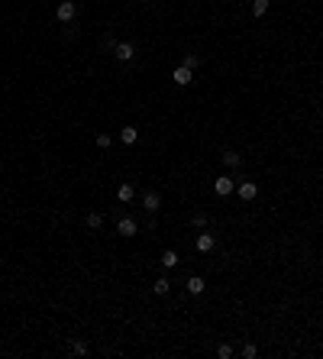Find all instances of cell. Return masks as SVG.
Listing matches in <instances>:
<instances>
[{
	"instance_id": "12",
	"label": "cell",
	"mask_w": 323,
	"mask_h": 359,
	"mask_svg": "<svg viewBox=\"0 0 323 359\" xmlns=\"http://www.w3.org/2000/svg\"><path fill=\"white\" fill-rule=\"evenodd\" d=\"M178 262H181V256H178L175 250H165V252H162V266H165V268H178Z\"/></svg>"
},
{
	"instance_id": "15",
	"label": "cell",
	"mask_w": 323,
	"mask_h": 359,
	"mask_svg": "<svg viewBox=\"0 0 323 359\" xmlns=\"http://www.w3.org/2000/svg\"><path fill=\"white\" fill-rule=\"evenodd\" d=\"M272 6V0H252V16H265Z\"/></svg>"
},
{
	"instance_id": "10",
	"label": "cell",
	"mask_w": 323,
	"mask_h": 359,
	"mask_svg": "<svg viewBox=\"0 0 323 359\" xmlns=\"http://www.w3.org/2000/svg\"><path fill=\"white\" fill-rule=\"evenodd\" d=\"M120 140H123V146H136L139 130H136V126H123V130H120Z\"/></svg>"
},
{
	"instance_id": "11",
	"label": "cell",
	"mask_w": 323,
	"mask_h": 359,
	"mask_svg": "<svg viewBox=\"0 0 323 359\" xmlns=\"http://www.w3.org/2000/svg\"><path fill=\"white\" fill-rule=\"evenodd\" d=\"M223 165L226 168H239V165H243V156H239L236 149H226L223 152Z\"/></svg>"
},
{
	"instance_id": "14",
	"label": "cell",
	"mask_w": 323,
	"mask_h": 359,
	"mask_svg": "<svg viewBox=\"0 0 323 359\" xmlns=\"http://www.w3.org/2000/svg\"><path fill=\"white\" fill-rule=\"evenodd\" d=\"M84 224L91 226V230H100V226H104V214H100V210H91V214L84 217Z\"/></svg>"
},
{
	"instance_id": "16",
	"label": "cell",
	"mask_w": 323,
	"mask_h": 359,
	"mask_svg": "<svg viewBox=\"0 0 323 359\" xmlns=\"http://www.w3.org/2000/svg\"><path fill=\"white\" fill-rule=\"evenodd\" d=\"M181 65H184V68H191V72H194V68L201 65V55H197V52H184V62H181Z\"/></svg>"
},
{
	"instance_id": "17",
	"label": "cell",
	"mask_w": 323,
	"mask_h": 359,
	"mask_svg": "<svg viewBox=\"0 0 323 359\" xmlns=\"http://www.w3.org/2000/svg\"><path fill=\"white\" fill-rule=\"evenodd\" d=\"M152 292H155V294H168V292H171V282H168V278L162 275V278H159V282L152 285Z\"/></svg>"
},
{
	"instance_id": "5",
	"label": "cell",
	"mask_w": 323,
	"mask_h": 359,
	"mask_svg": "<svg viewBox=\"0 0 323 359\" xmlns=\"http://www.w3.org/2000/svg\"><path fill=\"white\" fill-rule=\"evenodd\" d=\"M142 207H146V214H159V207H162V194L155 188H149L146 194H142Z\"/></svg>"
},
{
	"instance_id": "2",
	"label": "cell",
	"mask_w": 323,
	"mask_h": 359,
	"mask_svg": "<svg viewBox=\"0 0 323 359\" xmlns=\"http://www.w3.org/2000/svg\"><path fill=\"white\" fill-rule=\"evenodd\" d=\"M233 191H236V182H233L230 175H217L214 178V194L217 198H230Z\"/></svg>"
},
{
	"instance_id": "6",
	"label": "cell",
	"mask_w": 323,
	"mask_h": 359,
	"mask_svg": "<svg viewBox=\"0 0 323 359\" xmlns=\"http://www.w3.org/2000/svg\"><path fill=\"white\" fill-rule=\"evenodd\" d=\"M171 81H175L178 88H188L191 81H194V72H191V68H184V65H178L175 72H171Z\"/></svg>"
},
{
	"instance_id": "4",
	"label": "cell",
	"mask_w": 323,
	"mask_h": 359,
	"mask_svg": "<svg viewBox=\"0 0 323 359\" xmlns=\"http://www.w3.org/2000/svg\"><path fill=\"white\" fill-rule=\"evenodd\" d=\"M116 233H120V236H136V233H139V220L136 217H120L116 220Z\"/></svg>"
},
{
	"instance_id": "3",
	"label": "cell",
	"mask_w": 323,
	"mask_h": 359,
	"mask_svg": "<svg viewBox=\"0 0 323 359\" xmlns=\"http://www.w3.org/2000/svg\"><path fill=\"white\" fill-rule=\"evenodd\" d=\"M113 58H116V62H133V58H136V46L126 42V39H123V42H116V46H113Z\"/></svg>"
},
{
	"instance_id": "23",
	"label": "cell",
	"mask_w": 323,
	"mask_h": 359,
	"mask_svg": "<svg viewBox=\"0 0 323 359\" xmlns=\"http://www.w3.org/2000/svg\"><path fill=\"white\" fill-rule=\"evenodd\" d=\"M139 4H152V0H139Z\"/></svg>"
},
{
	"instance_id": "13",
	"label": "cell",
	"mask_w": 323,
	"mask_h": 359,
	"mask_svg": "<svg viewBox=\"0 0 323 359\" xmlns=\"http://www.w3.org/2000/svg\"><path fill=\"white\" fill-rule=\"evenodd\" d=\"M116 198H120L123 204H129L136 198V188H133V184H120V188H116Z\"/></svg>"
},
{
	"instance_id": "7",
	"label": "cell",
	"mask_w": 323,
	"mask_h": 359,
	"mask_svg": "<svg viewBox=\"0 0 323 359\" xmlns=\"http://www.w3.org/2000/svg\"><path fill=\"white\" fill-rule=\"evenodd\" d=\"M236 191H239V198H243V201H256V198H259V184H256V182H239Z\"/></svg>"
},
{
	"instance_id": "8",
	"label": "cell",
	"mask_w": 323,
	"mask_h": 359,
	"mask_svg": "<svg viewBox=\"0 0 323 359\" xmlns=\"http://www.w3.org/2000/svg\"><path fill=\"white\" fill-rule=\"evenodd\" d=\"M197 252H210V250H214V246H217V236H214V233H210V230H204L201 233V236H197Z\"/></svg>"
},
{
	"instance_id": "1",
	"label": "cell",
	"mask_w": 323,
	"mask_h": 359,
	"mask_svg": "<svg viewBox=\"0 0 323 359\" xmlns=\"http://www.w3.org/2000/svg\"><path fill=\"white\" fill-rule=\"evenodd\" d=\"M74 13H78V4H74V0H58V6H55V20H58V23H71Z\"/></svg>"
},
{
	"instance_id": "18",
	"label": "cell",
	"mask_w": 323,
	"mask_h": 359,
	"mask_svg": "<svg viewBox=\"0 0 323 359\" xmlns=\"http://www.w3.org/2000/svg\"><path fill=\"white\" fill-rule=\"evenodd\" d=\"M191 226H197V230H204V226H207V214H191Z\"/></svg>"
},
{
	"instance_id": "22",
	"label": "cell",
	"mask_w": 323,
	"mask_h": 359,
	"mask_svg": "<svg viewBox=\"0 0 323 359\" xmlns=\"http://www.w3.org/2000/svg\"><path fill=\"white\" fill-rule=\"evenodd\" d=\"M97 146L100 149H110V133H97Z\"/></svg>"
},
{
	"instance_id": "20",
	"label": "cell",
	"mask_w": 323,
	"mask_h": 359,
	"mask_svg": "<svg viewBox=\"0 0 323 359\" xmlns=\"http://www.w3.org/2000/svg\"><path fill=\"white\" fill-rule=\"evenodd\" d=\"M71 353H78V356H87V343H84V340H74V343H71Z\"/></svg>"
},
{
	"instance_id": "19",
	"label": "cell",
	"mask_w": 323,
	"mask_h": 359,
	"mask_svg": "<svg viewBox=\"0 0 323 359\" xmlns=\"http://www.w3.org/2000/svg\"><path fill=\"white\" fill-rule=\"evenodd\" d=\"M233 353H236V350H233L230 343H220V346H217V356L220 359H233Z\"/></svg>"
},
{
	"instance_id": "9",
	"label": "cell",
	"mask_w": 323,
	"mask_h": 359,
	"mask_svg": "<svg viewBox=\"0 0 323 359\" xmlns=\"http://www.w3.org/2000/svg\"><path fill=\"white\" fill-rule=\"evenodd\" d=\"M207 292V282L201 278V275H191L188 278V294H204Z\"/></svg>"
},
{
	"instance_id": "21",
	"label": "cell",
	"mask_w": 323,
	"mask_h": 359,
	"mask_svg": "<svg viewBox=\"0 0 323 359\" xmlns=\"http://www.w3.org/2000/svg\"><path fill=\"white\" fill-rule=\"evenodd\" d=\"M243 356H246V359H256V356H259V346H256V343H246V346H243Z\"/></svg>"
}]
</instances>
